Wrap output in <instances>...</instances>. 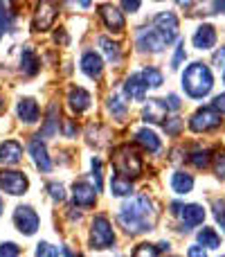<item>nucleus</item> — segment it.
I'll return each mask as SVG.
<instances>
[{
    "instance_id": "23",
    "label": "nucleus",
    "mask_w": 225,
    "mask_h": 257,
    "mask_svg": "<svg viewBox=\"0 0 225 257\" xmlns=\"http://www.w3.org/2000/svg\"><path fill=\"white\" fill-rule=\"evenodd\" d=\"M180 217H182V221H185L187 226L191 228V226H198V223H203V219H205V210H203V205L191 203V205H185V208H182Z\"/></svg>"
},
{
    "instance_id": "20",
    "label": "nucleus",
    "mask_w": 225,
    "mask_h": 257,
    "mask_svg": "<svg viewBox=\"0 0 225 257\" xmlns=\"http://www.w3.org/2000/svg\"><path fill=\"white\" fill-rule=\"evenodd\" d=\"M216 43V30L212 25H200L194 34V45L198 50H209Z\"/></svg>"
},
{
    "instance_id": "40",
    "label": "nucleus",
    "mask_w": 225,
    "mask_h": 257,
    "mask_svg": "<svg viewBox=\"0 0 225 257\" xmlns=\"http://www.w3.org/2000/svg\"><path fill=\"white\" fill-rule=\"evenodd\" d=\"M182 59H185V43H180V45H178L176 54H173V61H171V68H173V70H176V68L182 63Z\"/></svg>"
},
{
    "instance_id": "36",
    "label": "nucleus",
    "mask_w": 225,
    "mask_h": 257,
    "mask_svg": "<svg viewBox=\"0 0 225 257\" xmlns=\"http://www.w3.org/2000/svg\"><path fill=\"white\" fill-rule=\"evenodd\" d=\"M133 257H158V248L151 244H140L133 250Z\"/></svg>"
},
{
    "instance_id": "28",
    "label": "nucleus",
    "mask_w": 225,
    "mask_h": 257,
    "mask_svg": "<svg viewBox=\"0 0 225 257\" xmlns=\"http://www.w3.org/2000/svg\"><path fill=\"white\" fill-rule=\"evenodd\" d=\"M99 45H102V50H104V54H106L108 61H113V63L122 61V52H119V45L117 43H113L111 39L102 36V39H99Z\"/></svg>"
},
{
    "instance_id": "7",
    "label": "nucleus",
    "mask_w": 225,
    "mask_h": 257,
    "mask_svg": "<svg viewBox=\"0 0 225 257\" xmlns=\"http://www.w3.org/2000/svg\"><path fill=\"white\" fill-rule=\"evenodd\" d=\"M59 16V7L54 3H41L36 5L34 18H32V30L34 32H48L54 25Z\"/></svg>"
},
{
    "instance_id": "35",
    "label": "nucleus",
    "mask_w": 225,
    "mask_h": 257,
    "mask_svg": "<svg viewBox=\"0 0 225 257\" xmlns=\"http://www.w3.org/2000/svg\"><path fill=\"white\" fill-rule=\"evenodd\" d=\"M93 176H95V190L97 192H102V187H104V183H102V160L99 158H93Z\"/></svg>"
},
{
    "instance_id": "15",
    "label": "nucleus",
    "mask_w": 225,
    "mask_h": 257,
    "mask_svg": "<svg viewBox=\"0 0 225 257\" xmlns=\"http://www.w3.org/2000/svg\"><path fill=\"white\" fill-rule=\"evenodd\" d=\"M81 70H84V75H88L90 79H99L104 72L102 57H99L97 52H86L84 57H81Z\"/></svg>"
},
{
    "instance_id": "37",
    "label": "nucleus",
    "mask_w": 225,
    "mask_h": 257,
    "mask_svg": "<svg viewBox=\"0 0 225 257\" xmlns=\"http://www.w3.org/2000/svg\"><path fill=\"white\" fill-rule=\"evenodd\" d=\"M18 255H21V248H18L14 241L0 244V257H18Z\"/></svg>"
},
{
    "instance_id": "25",
    "label": "nucleus",
    "mask_w": 225,
    "mask_h": 257,
    "mask_svg": "<svg viewBox=\"0 0 225 257\" xmlns=\"http://www.w3.org/2000/svg\"><path fill=\"white\" fill-rule=\"evenodd\" d=\"M171 187L178 194H187V192H191V187H194V178L185 172H176L171 178Z\"/></svg>"
},
{
    "instance_id": "8",
    "label": "nucleus",
    "mask_w": 225,
    "mask_h": 257,
    "mask_svg": "<svg viewBox=\"0 0 225 257\" xmlns=\"http://www.w3.org/2000/svg\"><path fill=\"white\" fill-rule=\"evenodd\" d=\"M189 126H191V131H196V133L214 131V128L221 126V115H218L214 108H198V111L191 115Z\"/></svg>"
},
{
    "instance_id": "41",
    "label": "nucleus",
    "mask_w": 225,
    "mask_h": 257,
    "mask_svg": "<svg viewBox=\"0 0 225 257\" xmlns=\"http://www.w3.org/2000/svg\"><path fill=\"white\" fill-rule=\"evenodd\" d=\"M75 133H77L75 120H63V136H66V138H75Z\"/></svg>"
},
{
    "instance_id": "50",
    "label": "nucleus",
    "mask_w": 225,
    "mask_h": 257,
    "mask_svg": "<svg viewBox=\"0 0 225 257\" xmlns=\"http://www.w3.org/2000/svg\"><path fill=\"white\" fill-rule=\"evenodd\" d=\"M63 255H66V257H75V253H72V250L68 248V246H66V248H63Z\"/></svg>"
},
{
    "instance_id": "33",
    "label": "nucleus",
    "mask_w": 225,
    "mask_h": 257,
    "mask_svg": "<svg viewBox=\"0 0 225 257\" xmlns=\"http://www.w3.org/2000/svg\"><path fill=\"white\" fill-rule=\"evenodd\" d=\"M48 190H50V196H52V201H57V203L66 201V187H63L61 183H50Z\"/></svg>"
},
{
    "instance_id": "46",
    "label": "nucleus",
    "mask_w": 225,
    "mask_h": 257,
    "mask_svg": "<svg viewBox=\"0 0 225 257\" xmlns=\"http://www.w3.org/2000/svg\"><path fill=\"white\" fill-rule=\"evenodd\" d=\"M171 108V111H178L180 108V99H178V95H169V104H167V111Z\"/></svg>"
},
{
    "instance_id": "5",
    "label": "nucleus",
    "mask_w": 225,
    "mask_h": 257,
    "mask_svg": "<svg viewBox=\"0 0 225 257\" xmlns=\"http://www.w3.org/2000/svg\"><path fill=\"white\" fill-rule=\"evenodd\" d=\"M30 187V181L23 172H16V169H3L0 172V190H5L12 196H21L27 192Z\"/></svg>"
},
{
    "instance_id": "48",
    "label": "nucleus",
    "mask_w": 225,
    "mask_h": 257,
    "mask_svg": "<svg viewBox=\"0 0 225 257\" xmlns=\"http://www.w3.org/2000/svg\"><path fill=\"white\" fill-rule=\"evenodd\" d=\"M158 246H160V248H158V250H162V253H164V250H169V244H167V241H160V244H158Z\"/></svg>"
},
{
    "instance_id": "12",
    "label": "nucleus",
    "mask_w": 225,
    "mask_h": 257,
    "mask_svg": "<svg viewBox=\"0 0 225 257\" xmlns=\"http://www.w3.org/2000/svg\"><path fill=\"white\" fill-rule=\"evenodd\" d=\"M153 27L160 32V34L167 36L169 41H173V39H176V34H178V18H176V14H171V12L158 14V16L153 18Z\"/></svg>"
},
{
    "instance_id": "39",
    "label": "nucleus",
    "mask_w": 225,
    "mask_h": 257,
    "mask_svg": "<svg viewBox=\"0 0 225 257\" xmlns=\"http://www.w3.org/2000/svg\"><path fill=\"white\" fill-rule=\"evenodd\" d=\"M182 128V120H178V117H173V120H169L167 124H164V131L169 133V136H178Z\"/></svg>"
},
{
    "instance_id": "2",
    "label": "nucleus",
    "mask_w": 225,
    "mask_h": 257,
    "mask_svg": "<svg viewBox=\"0 0 225 257\" xmlns=\"http://www.w3.org/2000/svg\"><path fill=\"white\" fill-rule=\"evenodd\" d=\"M212 86H214L212 72H209V68L205 66V63H191L185 70V75H182V88L194 99H200V97H205V95H209Z\"/></svg>"
},
{
    "instance_id": "31",
    "label": "nucleus",
    "mask_w": 225,
    "mask_h": 257,
    "mask_svg": "<svg viewBox=\"0 0 225 257\" xmlns=\"http://www.w3.org/2000/svg\"><path fill=\"white\" fill-rule=\"evenodd\" d=\"M108 111H111L113 117H117V120H122V117L126 115V104L122 102L119 95H111V97H108Z\"/></svg>"
},
{
    "instance_id": "29",
    "label": "nucleus",
    "mask_w": 225,
    "mask_h": 257,
    "mask_svg": "<svg viewBox=\"0 0 225 257\" xmlns=\"http://www.w3.org/2000/svg\"><path fill=\"white\" fill-rule=\"evenodd\" d=\"M14 12H12V7H9L7 3H0V36L5 34V32H9L12 30V25H14Z\"/></svg>"
},
{
    "instance_id": "38",
    "label": "nucleus",
    "mask_w": 225,
    "mask_h": 257,
    "mask_svg": "<svg viewBox=\"0 0 225 257\" xmlns=\"http://www.w3.org/2000/svg\"><path fill=\"white\" fill-rule=\"evenodd\" d=\"M214 172H216V176L225 181V154H216L214 156Z\"/></svg>"
},
{
    "instance_id": "43",
    "label": "nucleus",
    "mask_w": 225,
    "mask_h": 257,
    "mask_svg": "<svg viewBox=\"0 0 225 257\" xmlns=\"http://www.w3.org/2000/svg\"><path fill=\"white\" fill-rule=\"evenodd\" d=\"M187 257H207L203 246H189V250H187Z\"/></svg>"
},
{
    "instance_id": "32",
    "label": "nucleus",
    "mask_w": 225,
    "mask_h": 257,
    "mask_svg": "<svg viewBox=\"0 0 225 257\" xmlns=\"http://www.w3.org/2000/svg\"><path fill=\"white\" fill-rule=\"evenodd\" d=\"M36 257H59V248L50 241H41V244H36Z\"/></svg>"
},
{
    "instance_id": "4",
    "label": "nucleus",
    "mask_w": 225,
    "mask_h": 257,
    "mask_svg": "<svg viewBox=\"0 0 225 257\" xmlns=\"http://www.w3.org/2000/svg\"><path fill=\"white\" fill-rule=\"evenodd\" d=\"M113 241H115V235H113V226L108 221V217L97 214L93 219V226H90V244H93V248L97 250L111 248Z\"/></svg>"
},
{
    "instance_id": "53",
    "label": "nucleus",
    "mask_w": 225,
    "mask_h": 257,
    "mask_svg": "<svg viewBox=\"0 0 225 257\" xmlns=\"http://www.w3.org/2000/svg\"><path fill=\"white\" fill-rule=\"evenodd\" d=\"M223 81H225V75H223Z\"/></svg>"
},
{
    "instance_id": "14",
    "label": "nucleus",
    "mask_w": 225,
    "mask_h": 257,
    "mask_svg": "<svg viewBox=\"0 0 225 257\" xmlns=\"http://www.w3.org/2000/svg\"><path fill=\"white\" fill-rule=\"evenodd\" d=\"M16 115H18V120L25 122V124H34V122L39 120V104H36V99L23 97L21 102L16 104Z\"/></svg>"
},
{
    "instance_id": "42",
    "label": "nucleus",
    "mask_w": 225,
    "mask_h": 257,
    "mask_svg": "<svg viewBox=\"0 0 225 257\" xmlns=\"http://www.w3.org/2000/svg\"><path fill=\"white\" fill-rule=\"evenodd\" d=\"M54 43H59V45H66L68 43V34H66V30H63V27H59V30L54 32Z\"/></svg>"
},
{
    "instance_id": "17",
    "label": "nucleus",
    "mask_w": 225,
    "mask_h": 257,
    "mask_svg": "<svg viewBox=\"0 0 225 257\" xmlns=\"http://www.w3.org/2000/svg\"><path fill=\"white\" fill-rule=\"evenodd\" d=\"M21 70H23V75H27V77H34L36 72L41 70V61H39V57H36V52L32 50V45H25L21 52Z\"/></svg>"
},
{
    "instance_id": "26",
    "label": "nucleus",
    "mask_w": 225,
    "mask_h": 257,
    "mask_svg": "<svg viewBox=\"0 0 225 257\" xmlns=\"http://www.w3.org/2000/svg\"><path fill=\"white\" fill-rule=\"evenodd\" d=\"M198 244L205 246V248H218L221 246V237H218V232L214 228H203L198 232Z\"/></svg>"
},
{
    "instance_id": "45",
    "label": "nucleus",
    "mask_w": 225,
    "mask_h": 257,
    "mask_svg": "<svg viewBox=\"0 0 225 257\" xmlns=\"http://www.w3.org/2000/svg\"><path fill=\"white\" fill-rule=\"evenodd\" d=\"M212 61H214V66H218V68L225 66V48H221V50H216V52H214Z\"/></svg>"
},
{
    "instance_id": "27",
    "label": "nucleus",
    "mask_w": 225,
    "mask_h": 257,
    "mask_svg": "<svg viewBox=\"0 0 225 257\" xmlns=\"http://www.w3.org/2000/svg\"><path fill=\"white\" fill-rule=\"evenodd\" d=\"M111 192L115 196H126V194H131V192H133V183L128 181V178L115 174L113 181H111Z\"/></svg>"
},
{
    "instance_id": "24",
    "label": "nucleus",
    "mask_w": 225,
    "mask_h": 257,
    "mask_svg": "<svg viewBox=\"0 0 225 257\" xmlns=\"http://www.w3.org/2000/svg\"><path fill=\"white\" fill-rule=\"evenodd\" d=\"M135 140H137V145H142L146 151H151V154H155V151L160 149L158 136H155L153 131H149V128H140V131L135 133Z\"/></svg>"
},
{
    "instance_id": "34",
    "label": "nucleus",
    "mask_w": 225,
    "mask_h": 257,
    "mask_svg": "<svg viewBox=\"0 0 225 257\" xmlns=\"http://www.w3.org/2000/svg\"><path fill=\"white\" fill-rule=\"evenodd\" d=\"M191 163H194V167L198 169H205L209 165V151L203 149V151H196L194 156H191Z\"/></svg>"
},
{
    "instance_id": "3",
    "label": "nucleus",
    "mask_w": 225,
    "mask_h": 257,
    "mask_svg": "<svg viewBox=\"0 0 225 257\" xmlns=\"http://www.w3.org/2000/svg\"><path fill=\"white\" fill-rule=\"evenodd\" d=\"M113 167L117 169L119 176L131 181V178L142 174V160H140V156L131 149V145H119L117 149L113 151Z\"/></svg>"
},
{
    "instance_id": "30",
    "label": "nucleus",
    "mask_w": 225,
    "mask_h": 257,
    "mask_svg": "<svg viewBox=\"0 0 225 257\" xmlns=\"http://www.w3.org/2000/svg\"><path fill=\"white\" fill-rule=\"evenodd\" d=\"M140 77H142V81H144L146 86H151V88L162 86V72H160L158 68H144Z\"/></svg>"
},
{
    "instance_id": "44",
    "label": "nucleus",
    "mask_w": 225,
    "mask_h": 257,
    "mask_svg": "<svg viewBox=\"0 0 225 257\" xmlns=\"http://www.w3.org/2000/svg\"><path fill=\"white\" fill-rule=\"evenodd\" d=\"M214 111L225 113V93H221V95H216V97H214Z\"/></svg>"
},
{
    "instance_id": "6",
    "label": "nucleus",
    "mask_w": 225,
    "mask_h": 257,
    "mask_svg": "<svg viewBox=\"0 0 225 257\" xmlns=\"http://www.w3.org/2000/svg\"><path fill=\"white\" fill-rule=\"evenodd\" d=\"M14 223H16L18 232H23V235H34L36 230H39V214H36V210L32 208V205H18L16 210H14Z\"/></svg>"
},
{
    "instance_id": "11",
    "label": "nucleus",
    "mask_w": 225,
    "mask_h": 257,
    "mask_svg": "<svg viewBox=\"0 0 225 257\" xmlns=\"http://www.w3.org/2000/svg\"><path fill=\"white\" fill-rule=\"evenodd\" d=\"M72 199L81 208H93L95 201H97V190L90 187L86 181H75V185H72Z\"/></svg>"
},
{
    "instance_id": "18",
    "label": "nucleus",
    "mask_w": 225,
    "mask_h": 257,
    "mask_svg": "<svg viewBox=\"0 0 225 257\" xmlns=\"http://www.w3.org/2000/svg\"><path fill=\"white\" fill-rule=\"evenodd\" d=\"M124 93H126L128 99H135V102H144V95H146V84L142 81L140 75H131L124 84Z\"/></svg>"
},
{
    "instance_id": "1",
    "label": "nucleus",
    "mask_w": 225,
    "mask_h": 257,
    "mask_svg": "<svg viewBox=\"0 0 225 257\" xmlns=\"http://www.w3.org/2000/svg\"><path fill=\"white\" fill-rule=\"evenodd\" d=\"M117 219L124 226V230L131 232V235H140V232L151 230L155 223L153 201L149 199V194H137L135 199H128L119 208Z\"/></svg>"
},
{
    "instance_id": "16",
    "label": "nucleus",
    "mask_w": 225,
    "mask_h": 257,
    "mask_svg": "<svg viewBox=\"0 0 225 257\" xmlns=\"http://www.w3.org/2000/svg\"><path fill=\"white\" fill-rule=\"evenodd\" d=\"M23 158V147L16 140H5L0 145V163L3 165H16Z\"/></svg>"
},
{
    "instance_id": "21",
    "label": "nucleus",
    "mask_w": 225,
    "mask_h": 257,
    "mask_svg": "<svg viewBox=\"0 0 225 257\" xmlns=\"http://www.w3.org/2000/svg\"><path fill=\"white\" fill-rule=\"evenodd\" d=\"M59 113H61L59 104H57V102H52V104L48 106L45 124H43V128H41V133H39L41 138H50V136H54V133L59 131Z\"/></svg>"
},
{
    "instance_id": "9",
    "label": "nucleus",
    "mask_w": 225,
    "mask_h": 257,
    "mask_svg": "<svg viewBox=\"0 0 225 257\" xmlns=\"http://www.w3.org/2000/svg\"><path fill=\"white\" fill-rule=\"evenodd\" d=\"M169 43H171V41H169L164 34H160L155 27H144V30L137 32V45H140L142 50L160 52V50H164Z\"/></svg>"
},
{
    "instance_id": "22",
    "label": "nucleus",
    "mask_w": 225,
    "mask_h": 257,
    "mask_svg": "<svg viewBox=\"0 0 225 257\" xmlns=\"http://www.w3.org/2000/svg\"><path fill=\"white\" fill-rule=\"evenodd\" d=\"M68 104L75 113H84L86 108L90 106V93L84 88H70L68 93Z\"/></svg>"
},
{
    "instance_id": "13",
    "label": "nucleus",
    "mask_w": 225,
    "mask_h": 257,
    "mask_svg": "<svg viewBox=\"0 0 225 257\" xmlns=\"http://www.w3.org/2000/svg\"><path fill=\"white\" fill-rule=\"evenodd\" d=\"M99 16L104 18V23H106V27L111 32H122L124 25H126L122 12L117 7H113V5H99Z\"/></svg>"
},
{
    "instance_id": "49",
    "label": "nucleus",
    "mask_w": 225,
    "mask_h": 257,
    "mask_svg": "<svg viewBox=\"0 0 225 257\" xmlns=\"http://www.w3.org/2000/svg\"><path fill=\"white\" fill-rule=\"evenodd\" d=\"M214 9H218V12H225V3H214Z\"/></svg>"
},
{
    "instance_id": "10",
    "label": "nucleus",
    "mask_w": 225,
    "mask_h": 257,
    "mask_svg": "<svg viewBox=\"0 0 225 257\" xmlns=\"http://www.w3.org/2000/svg\"><path fill=\"white\" fill-rule=\"evenodd\" d=\"M30 156L41 172H50V169H52V160H50L48 147H45V142L41 140V136H34L30 140Z\"/></svg>"
},
{
    "instance_id": "51",
    "label": "nucleus",
    "mask_w": 225,
    "mask_h": 257,
    "mask_svg": "<svg viewBox=\"0 0 225 257\" xmlns=\"http://www.w3.org/2000/svg\"><path fill=\"white\" fill-rule=\"evenodd\" d=\"M0 214H3V199H0Z\"/></svg>"
},
{
    "instance_id": "19",
    "label": "nucleus",
    "mask_w": 225,
    "mask_h": 257,
    "mask_svg": "<svg viewBox=\"0 0 225 257\" xmlns=\"http://www.w3.org/2000/svg\"><path fill=\"white\" fill-rule=\"evenodd\" d=\"M164 115H167V104L162 102V99H149L144 106V111H142V117H144L146 122H162Z\"/></svg>"
},
{
    "instance_id": "52",
    "label": "nucleus",
    "mask_w": 225,
    "mask_h": 257,
    "mask_svg": "<svg viewBox=\"0 0 225 257\" xmlns=\"http://www.w3.org/2000/svg\"><path fill=\"white\" fill-rule=\"evenodd\" d=\"M0 108H3V95H0Z\"/></svg>"
},
{
    "instance_id": "47",
    "label": "nucleus",
    "mask_w": 225,
    "mask_h": 257,
    "mask_svg": "<svg viewBox=\"0 0 225 257\" xmlns=\"http://www.w3.org/2000/svg\"><path fill=\"white\" fill-rule=\"evenodd\" d=\"M122 7L128 9V12H137V9H140V3H137V0H133V3H131V0H124Z\"/></svg>"
}]
</instances>
